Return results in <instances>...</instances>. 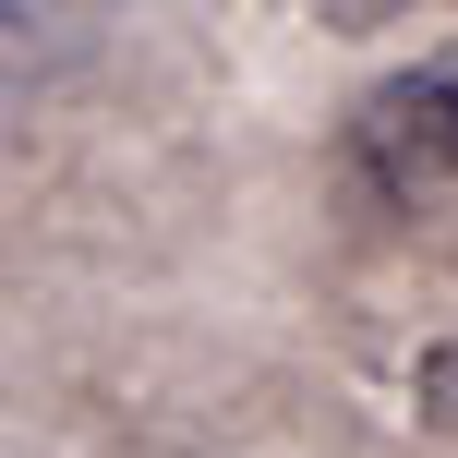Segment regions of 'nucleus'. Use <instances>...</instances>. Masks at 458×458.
Here are the masks:
<instances>
[{
    "instance_id": "nucleus-1",
    "label": "nucleus",
    "mask_w": 458,
    "mask_h": 458,
    "mask_svg": "<svg viewBox=\"0 0 458 458\" xmlns=\"http://www.w3.org/2000/svg\"><path fill=\"white\" fill-rule=\"evenodd\" d=\"M350 169H362L374 206H411V217L458 206V61L374 85L362 121H350Z\"/></svg>"
},
{
    "instance_id": "nucleus-2",
    "label": "nucleus",
    "mask_w": 458,
    "mask_h": 458,
    "mask_svg": "<svg viewBox=\"0 0 458 458\" xmlns=\"http://www.w3.org/2000/svg\"><path fill=\"white\" fill-rule=\"evenodd\" d=\"M422 411L458 422V350H435V362H422Z\"/></svg>"
}]
</instances>
